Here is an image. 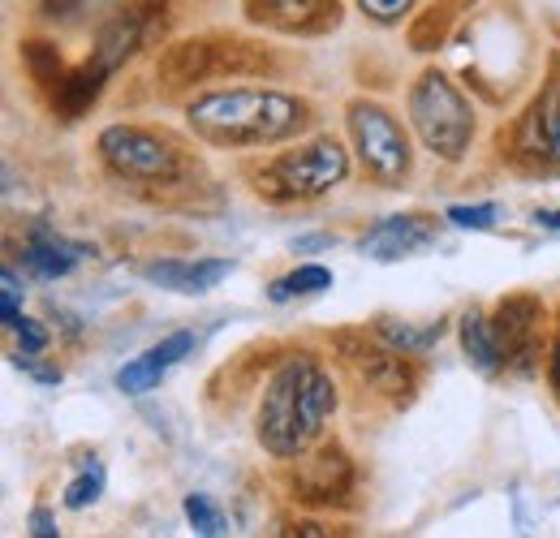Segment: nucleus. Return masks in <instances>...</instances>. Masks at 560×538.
I'll list each match as a JSON object with an SVG mask.
<instances>
[{
  "label": "nucleus",
  "instance_id": "nucleus-1",
  "mask_svg": "<svg viewBox=\"0 0 560 538\" xmlns=\"http://www.w3.org/2000/svg\"><path fill=\"white\" fill-rule=\"evenodd\" d=\"M190 130L211 147H268L311 126V104L284 91H211L186 108Z\"/></svg>",
  "mask_w": 560,
  "mask_h": 538
},
{
  "label": "nucleus",
  "instance_id": "nucleus-2",
  "mask_svg": "<svg viewBox=\"0 0 560 538\" xmlns=\"http://www.w3.org/2000/svg\"><path fill=\"white\" fill-rule=\"evenodd\" d=\"M410 121L419 130L422 147L431 155L448 160V164L462 160L470 151V142H475V113H470V104L435 69L419 73V82L410 86Z\"/></svg>",
  "mask_w": 560,
  "mask_h": 538
},
{
  "label": "nucleus",
  "instance_id": "nucleus-3",
  "mask_svg": "<svg viewBox=\"0 0 560 538\" xmlns=\"http://www.w3.org/2000/svg\"><path fill=\"white\" fill-rule=\"evenodd\" d=\"M350 177V160L341 151L337 138H315L298 151H284L277 155L264 173H259V195L277 202H306V199H319L328 190H337L341 182Z\"/></svg>",
  "mask_w": 560,
  "mask_h": 538
},
{
  "label": "nucleus",
  "instance_id": "nucleus-4",
  "mask_svg": "<svg viewBox=\"0 0 560 538\" xmlns=\"http://www.w3.org/2000/svg\"><path fill=\"white\" fill-rule=\"evenodd\" d=\"M311 371H315V362L306 353L284 358L277 366V375L268 379V393H264V405H259V444L280 461L302 457V448H306L302 426H298V405H302V388H306Z\"/></svg>",
  "mask_w": 560,
  "mask_h": 538
},
{
  "label": "nucleus",
  "instance_id": "nucleus-5",
  "mask_svg": "<svg viewBox=\"0 0 560 538\" xmlns=\"http://www.w3.org/2000/svg\"><path fill=\"white\" fill-rule=\"evenodd\" d=\"M350 134L353 147L366 164V173L380 182V186H401L410 177V138L401 130V121L380 108V104H366L358 100L350 104Z\"/></svg>",
  "mask_w": 560,
  "mask_h": 538
},
{
  "label": "nucleus",
  "instance_id": "nucleus-6",
  "mask_svg": "<svg viewBox=\"0 0 560 538\" xmlns=\"http://www.w3.org/2000/svg\"><path fill=\"white\" fill-rule=\"evenodd\" d=\"M100 155L126 182H151V186L160 182V186H168L182 173L177 147L168 138L151 134V130H139V126H108L100 134Z\"/></svg>",
  "mask_w": 560,
  "mask_h": 538
},
{
  "label": "nucleus",
  "instance_id": "nucleus-7",
  "mask_svg": "<svg viewBox=\"0 0 560 538\" xmlns=\"http://www.w3.org/2000/svg\"><path fill=\"white\" fill-rule=\"evenodd\" d=\"M337 349L350 358V366L375 388V393H384V397H401V393H415V366H410V358L415 353H401V349H393V344H371L366 337H358V332H341L337 337Z\"/></svg>",
  "mask_w": 560,
  "mask_h": 538
},
{
  "label": "nucleus",
  "instance_id": "nucleus-8",
  "mask_svg": "<svg viewBox=\"0 0 560 538\" xmlns=\"http://www.w3.org/2000/svg\"><path fill=\"white\" fill-rule=\"evenodd\" d=\"M246 17L280 35H328L341 26V0H246Z\"/></svg>",
  "mask_w": 560,
  "mask_h": 538
},
{
  "label": "nucleus",
  "instance_id": "nucleus-9",
  "mask_svg": "<svg viewBox=\"0 0 560 538\" xmlns=\"http://www.w3.org/2000/svg\"><path fill=\"white\" fill-rule=\"evenodd\" d=\"M353 491V466L346 448L328 444L293 470V500L298 504H341Z\"/></svg>",
  "mask_w": 560,
  "mask_h": 538
},
{
  "label": "nucleus",
  "instance_id": "nucleus-10",
  "mask_svg": "<svg viewBox=\"0 0 560 538\" xmlns=\"http://www.w3.org/2000/svg\"><path fill=\"white\" fill-rule=\"evenodd\" d=\"M495 332L509 353V362H517V371H530V358L539 349V324H544V306L530 293H513L495 306Z\"/></svg>",
  "mask_w": 560,
  "mask_h": 538
},
{
  "label": "nucleus",
  "instance_id": "nucleus-11",
  "mask_svg": "<svg viewBox=\"0 0 560 538\" xmlns=\"http://www.w3.org/2000/svg\"><path fill=\"white\" fill-rule=\"evenodd\" d=\"M147 39H151L147 13H142L139 4H126L121 13H113V17L100 26L95 48H91V66L100 69V73H117V69L126 66Z\"/></svg>",
  "mask_w": 560,
  "mask_h": 538
},
{
  "label": "nucleus",
  "instance_id": "nucleus-12",
  "mask_svg": "<svg viewBox=\"0 0 560 538\" xmlns=\"http://www.w3.org/2000/svg\"><path fill=\"white\" fill-rule=\"evenodd\" d=\"M431 242H435V220H427V215H388L362 237V255L375 259V264H393V259H406V255H415Z\"/></svg>",
  "mask_w": 560,
  "mask_h": 538
},
{
  "label": "nucleus",
  "instance_id": "nucleus-13",
  "mask_svg": "<svg viewBox=\"0 0 560 538\" xmlns=\"http://www.w3.org/2000/svg\"><path fill=\"white\" fill-rule=\"evenodd\" d=\"M195 349V337L190 332H173V337H164L160 344H151L142 358H135L130 366H121L117 371V388L121 393H130V397H142V393H151L186 353Z\"/></svg>",
  "mask_w": 560,
  "mask_h": 538
},
{
  "label": "nucleus",
  "instance_id": "nucleus-14",
  "mask_svg": "<svg viewBox=\"0 0 560 538\" xmlns=\"http://www.w3.org/2000/svg\"><path fill=\"white\" fill-rule=\"evenodd\" d=\"M208 78H211V39H177L155 61V82L164 91H186V86L208 82Z\"/></svg>",
  "mask_w": 560,
  "mask_h": 538
},
{
  "label": "nucleus",
  "instance_id": "nucleus-15",
  "mask_svg": "<svg viewBox=\"0 0 560 538\" xmlns=\"http://www.w3.org/2000/svg\"><path fill=\"white\" fill-rule=\"evenodd\" d=\"M233 271L229 259H199V264H182V259H160V264H147L142 276L160 289H173V293H208L215 289L224 276Z\"/></svg>",
  "mask_w": 560,
  "mask_h": 538
},
{
  "label": "nucleus",
  "instance_id": "nucleus-16",
  "mask_svg": "<svg viewBox=\"0 0 560 538\" xmlns=\"http://www.w3.org/2000/svg\"><path fill=\"white\" fill-rule=\"evenodd\" d=\"M86 255V246H78V242H66L61 233H52V229H35L31 233V242H26V250H22V264L31 276H39V280H61V276H70L78 268V259Z\"/></svg>",
  "mask_w": 560,
  "mask_h": 538
},
{
  "label": "nucleus",
  "instance_id": "nucleus-17",
  "mask_svg": "<svg viewBox=\"0 0 560 538\" xmlns=\"http://www.w3.org/2000/svg\"><path fill=\"white\" fill-rule=\"evenodd\" d=\"M104 78H108V73H100L95 66H82V69L61 73V78L48 86V104H52V113H57L61 121H78V117H86V113H91V104H95V100H100V91H104Z\"/></svg>",
  "mask_w": 560,
  "mask_h": 538
},
{
  "label": "nucleus",
  "instance_id": "nucleus-18",
  "mask_svg": "<svg viewBox=\"0 0 560 538\" xmlns=\"http://www.w3.org/2000/svg\"><path fill=\"white\" fill-rule=\"evenodd\" d=\"M522 130L530 134L526 151H535L539 160L560 168V78L548 82V91L539 95V104L530 108V117L522 121Z\"/></svg>",
  "mask_w": 560,
  "mask_h": 538
},
{
  "label": "nucleus",
  "instance_id": "nucleus-19",
  "mask_svg": "<svg viewBox=\"0 0 560 538\" xmlns=\"http://www.w3.org/2000/svg\"><path fill=\"white\" fill-rule=\"evenodd\" d=\"M462 349H466L470 366H475L479 375H488V379L509 366V353H504V344H500L495 324L483 319L479 311H466V315H462Z\"/></svg>",
  "mask_w": 560,
  "mask_h": 538
},
{
  "label": "nucleus",
  "instance_id": "nucleus-20",
  "mask_svg": "<svg viewBox=\"0 0 560 538\" xmlns=\"http://www.w3.org/2000/svg\"><path fill=\"white\" fill-rule=\"evenodd\" d=\"M268 69L272 61L264 48L246 39H211V78H259Z\"/></svg>",
  "mask_w": 560,
  "mask_h": 538
},
{
  "label": "nucleus",
  "instance_id": "nucleus-21",
  "mask_svg": "<svg viewBox=\"0 0 560 538\" xmlns=\"http://www.w3.org/2000/svg\"><path fill=\"white\" fill-rule=\"evenodd\" d=\"M337 413V384L324 375V371H311L306 388H302V405H298V426H302V440L311 444L324 422Z\"/></svg>",
  "mask_w": 560,
  "mask_h": 538
},
{
  "label": "nucleus",
  "instance_id": "nucleus-22",
  "mask_svg": "<svg viewBox=\"0 0 560 538\" xmlns=\"http://www.w3.org/2000/svg\"><path fill=\"white\" fill-rule=\"evenodd\" d=\"M462 4H466V0H440V4L422 9L419 17L410 22V35H406L410 48H415V52H435V48H444V39H448V31H453Z\"/></svg>",
  "mask_w": 560,
  "mask_h": 538
},
{
  "label": "nucleus",
  "instance_id": "nucleus-23",
  "mask_svg": "<svg viewBox=\"0 0 560 538\" xmlns=\"http://www.w3.org/2000/svg\"><path fill=\"white\" fill-rule=\"evenodd\" d=\"M375 337L401 353H427L435 340L444 337V319L427 324V328H415V324H401V319H375Z\"/></svg>",
  "mask_w": 560,
  "mask_h": 538
},
{
  "label": "nucleus",
  "instance_id": "nucleus-24",
  "mask_svg": "<svg viewBox=\"0 0 560 538\" xmlns=\"http://www.w3.org/2000/svg\"><path fill=\"white\" fill-rule=\"evenodd\" d=\"M324 289H332V271L319 268V264H306V268L272 280V284H268V297H272V302H289V297H298V293H324Z\"/></svg>",
  "mask_w": 560,
  "mask_h": 538
},
{
  "label": "nucleus",
  "instance_id": "nucleus-25",
  "mask_svg": "<svg viewBox=\"0 0 560 538\" xmlns=\"http://www.w3.org/2000/svg\"><path fill=\"white\" fill-rule=\"evenodd\" d=\"M22 66L31 73V82H39V86H52L66 73L52 39H22Z\"/></svg>",
  "mask_w": 560,
  "mask_h": 538
},
{
  "label": "nucleus",
  "instance_id": "nucleus-26",
  "mask_svg": "<svg viewBox=\"0 0 560 538\" xmlns=\"http://www.w3.org/2000/svg\"><path fill=\"white\" fill-rule=\"evenodd\" d=\"M100 495H104V466L91 461V466L66 487V508H86V504H95Z\"/></svg>",
  "mask_w": 560,
  "mask_h": 538
},
{
  "label": "nucleus",
  "instance_id": "nucleus-27",
  "mask_svg": "<svg viewBox=\"0 0 560 538\" xmlns=\"http://www.w3.org/2000/svg\"><path fill=\"white\" fill-rule=\"evenodd\" d=\"M186 517H190V526L199 530L203 538H215V535H224V513L211 504V495H186Z\"/></svg>",
  "mask_w": 560,
  "mask_h": 538
},
{
  "label": "nucleus",
  "instance_id": "nucleus-28",
  "mask_svg": "<svg viewBox=\"0 0 560 538\" xmlns=\"http://www.w3.org/2000/svg\"><path fill=\"white\" fill-rule=\"evenodd\" d=\"M444 220H453L457 229L483 233V229H491V224L500 220V207H495V202H479V207H448V215H444Z\"/></svg>",
  "mask_w": 560,
  "mask_h": 538
},
{
  "label": "nucleus",
  "instance_id": "nucleus-29",
  "mask_svg": "<svg viewBox=\"0 0 560 538\" xmlns=\"http://www.w3.org/2000/svg\"><path fill=\"white\" fill-rule=\"evenodd\" d=\"M358 9H362L371 22H380V26H397V22L415 9V0H358Z\"/></svg>",
  "mask_w": 560,
  "mask_h": 538
},
{
  "label": "nucleus",
  "instance_id": "nucleus-30",
  "mask_svg": "<svg viewBox=\"0 0 560 538\" xmlns=\"http://www.w3.org/2000/svg\"><path fill=\"white\" fill-rule=\"evenodd\" d=\"M18 302H22V284H18L13 268H4V276H0V315H4V328H13L22 319Z\"/></svg>",
  "mask_w": 560,
  "mask_h": 538
},
{
  "label": "nucleus",
  "instance_id": "nucleus-31",
  "mask_svg": "<svg viewBox=\"0 0 560 538\" xmlns=\"http://www.w3.org/2000/svg\"><path fill=\"white\" fill-rule=\"evenodd\" d=\"M9 332H18V340H22V349H26V353L48 349V328H44L39 319H26V315H22V319H18Z\"/></svg>",
  "mask_w": 560,
  "mask_h": 538
},
{
  "label": "nucleus",
  "instance_id": "nucleus-32",
  "mask_svg": "<svg viewBox=\"0 0 560 538\" xmlns=\"http://www.w3.org/2000/svg\"><path fill=\"white\" fill-rule=\"evenodd\" d=\"M13 366H18V371H26V375H35L39 384H61V371H57V366H35L26 349H18V353H13Z\"/></svg>",
  "mask_w": 560,
  "mask_h": 538
},
{
  "label": "nucleus",
  "instance_id": "nucleus-33",
  "mask_svg": "<svg viewBox=\"0 0 560 538\" xmlns=\"http://www.w3.org/2000/svg\"><path fill=\"white\" fill-rule=\"evenodd\" d=\"M328 246H337V237H332V233H311V237H298V242H293V250H298V255L328 250Z\"/></svg>",
  "mask_w": 560,
  "mask_h": 538
},
{
  "label": "nucleus",
  "instance_id": "nucleus-34",
  "mask_svg": "<svg viewBox=\"0 0 560 538\" xmlns=\"http://www.w3.org/2000/svg\"><path fill=\"white\" fill-rule=\"evenodd\" d=\"M82 4H86V0H44L39 13H44V17H73Z\"/></svg>",
  "mask_w": 560,
  "mask_h": 538
},
{
  "label": "nucleus",
  "instance_id": "nucleus-35",
  "mask_svg": "<svg viewBox=\"0 0 560 538\" xmlns=\"http://www.w3.org/2000/svg\"><path fill=\"white\" fill-rule=\"evenodd\" d=\"M31 535L35 538L57 535V522H52V513H48V508H35V513H31Z\"/></svg>",
  "mask_w": 560,
  "mask_h": 538
},
{
  "label": "nucleus",
  "instance_id": "nucleus-36",
  "mask_svg": "<svg viewBox=\"0 0 560 538\" xmlns=\"http://www.w3.org/2000/svg\"><path fill=\"white\" fill-rule=\"evenodd\" d=\"M552 393H557L560 401V337H557V349H552Z\"/></svg>",
  "mask_w": 560,
  "mask_h": 538
},
{
  "label": "nucleus",
  "instance_id": "nucleus-37",
  "mask_svg": "<svg viewBox=\"0 0 560 538\" xmlns=\"http://www.w3.org/2000/svg\"><path fill=\"white\" fill-rule=\"evenodd\" d=\"M535 224H544V229H560V211H539V215H535Z\"/></svg>",
  "mask_w": 560,
  "mask_h": 538
}]
</instances>
